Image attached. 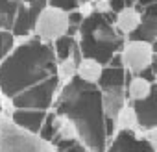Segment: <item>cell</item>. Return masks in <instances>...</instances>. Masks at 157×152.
Instances as JSON below:
<instances>
[{
    "label": "cell",
    "instance_id": "5b68a950",
    "mask_svg": "<svg viewBox=\"0 0 157 152\" xmlns=\"http://www.w3.org/2000/svg\"><path fill=\"white\" fill-rule=\"evenodd\" d=\"M78 78L85 86H98L104 78V65L93 56L82 58L78 63Z\"/></svg>",
    "mask_w": 157,
    "mask_h": 152
},
{
    "label": "cell",
    "instance_id": "ba28073f",
    "mask_svg": "<svg viewBox=\"0 0 157 152\" xmlns=\"http://www.w3.org/2000/svg\"><path fill=\"white\" fill-rule=\"evenodd\" d=\"M151 82L144 76H133L129 80L128 87H126V93H128V98L131 102H144L150 98L151 95Z\"/></svg>",
    "mask_w": 157,
    "mask_h": 152
},
{
    "label": "cell",
    "instance_id": "4fadbf2b",
    "mask_svg": "<svg viewBox=\"0 0 157 152\" xmlns=\"http://www.w3.org/2000/svg\"><path fill=\"white\" fill-rule=\"evenodd\" d=\"M83 2H91V4H94V2H96V0H83Z\"/></svg>",
    "mask_w": 157,
    "mask_h": 152
},
{
    "label": "cell",
    "instance_id": "8992f818",
    "mask_svg": "<svg viewBox=\"0 0 157 152\" xmlns=\"http://www.w3.org/2000/svg\"><path fill=\"white\" fill-rule=\"evenodd\" d=\"M140 24H142V15H140L139 10L133 8V6L122 8V10L117 13L115 26H117V30H118L120 34H124V35L133 34L135 30H139Z\"/></svg>",
    "mask_w": 157,
    "mask_h": 152
},
{
    "label": "cell",
    "instance_id": "9c48e42d",
    "mask_svg": "<svg viewBox=\"0 0 157 152\" xmlns=\"http://www.w3.org/2000/svg\"><path fill=\"white\" fill-rule=\"evenodd\" d=\"M78 63L80 61H76L72 56L68 58H63L57 67H56V76H57V80H61L63 84H70L76 76H78Z\"/></svg>",
    "mask_w": 157,
    "mask_h": 152
},
{
    "label": "cell",
    "instance_id": "6da1fadb",
    "mask_svg": "<svg viewBox=\"0 0 157 152\" xmlns=\"http://www.w3.org/2000/svg\"><path fill=\"white\" fill-rule=\"evenodd\" d=\"M72 26V19L70 13L65 11L59 6H46L35 19L33 22V30L35 35L43 41V43H57L61 41L67 32Z\"/></svg>",
    "mask_w": 157,
    "mask_h": 152
},
{
    "label": "cell",
    "instance_id": "7c38bea8",
    "mask_svg": "<svg viewBox=\"0 0 157 152\" xmlns=\"http://www.w3.org/2000/svg\"><path fill=\"white\" fill-rule=\"evenodd\" d=\"M94 11L96 13H109L111 11V2L109 0H96L94 2Z\"/></svg>",
    "mask_w": 157,
    "mask_h": 152
},
{
    "label": "cell",
    "instance_id": "30bf717a",
    "mask_svg": "<svg viewBox=\"0 0 157 152\" xmlns=\"http://www.w3.org/2000/svg\"><path fill=\"white\" fill-rule=\"evenodd\" d=\"M140 139H144V141L148 143V146H150L153 152H157V124L146 128V130L142 132V137H140Z\"/></svg>",
    "mask_w": 157,
    "mask_h": 152
},
{
    "label": "cell",
    "instance_id": "8fae6325",
    "mask_svg": "<svg viewBox=\"0 0 157 152\" xmlns=\"http://www.w3.org/2000/svg\"><path fill=\"white\" fill-rule=\"evenodd\" d=\"M94 4L91 2H82L80 6H78V15H80L82 19H89L91 15H94Z\"/></svg>",
    "mask_w": 157,
    "mask_h": 152
},
{
    "label": "cell",
    "instance_id": "7a4b0ae2",
    "mask_svg": "<svg viewBox=\"0 0 157 152\" xmlns=\"http://www.w3.org/2000/svg\"><path fill=\"white\" fill-rule=\"evenodd\" d=\"M153 59H155L153 45L144 39H129L124 43L120 50V63L133 76H140V72L150 69L153 65Z\"/></svg>",
    "mask_w": 157,
    "mask_h": 152
},
{
    "label": "cell",
    "instance_id": "52a82bcc",
    "mask_svg": "<svg viewBox=\"0 0 157 152\" xmlns=\"http://www.w3.org/2000/svg\"><path fill=\"white\" fill-rule=\"evenodd\" d=\"M11 121H13L19 128H22V130H26V132H30V134H37V132H41L44 115L39 113V111H26V110L22 111V110H17V111L13 113Z\"/></svg>",
    "mask_w": 157,
    "mask_h": 152
},
{
    "label": "cell",
    "instance_id": "3957f363",
    "mask_svg": "<svg viewBox=\"0 0 157 152\" xmlns=\"http://www.w3.org/2000/svg\"><path fill=\"white\" fill-rule=\"evenodd\" d=\"M126 98H128V93L122 87H107L102 93V97H100V110H102V113L107 119L115 121L118 111L128 104Z\"/></svg>",
    "mask_w": 157,
    "mask_h": 152
},
{
    "label": "cell",
    "instance_id": "277c9868",
    "mask_svg": "<svg viewBox=\"0 0 157 152\" xmlns=\"http://www.w3.org/2000/svg\"><path fill=\"white\" fill-rule=\"evenodd\" d=\"M115 126L117 130L120 132H126V134H135L139 139L142 137V124H140V117H139V111L135 110V106L131 104H126L118 115L115 117Z\"/></svg>",
    "mask_w": 157,
    "mask_h": 152
}]
</instances>
